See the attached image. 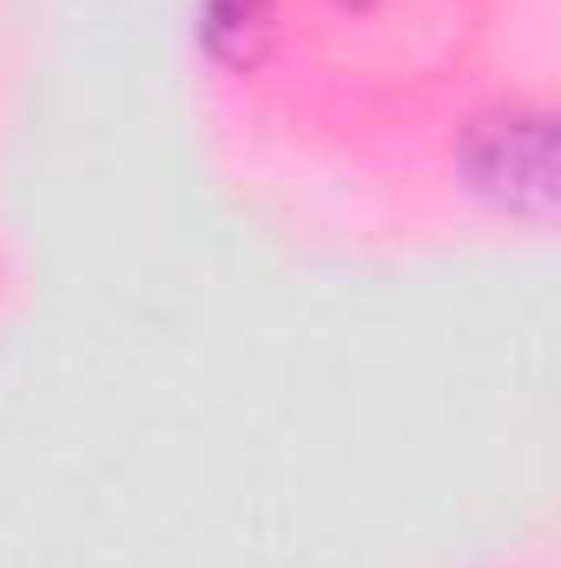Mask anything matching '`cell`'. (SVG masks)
Instances as JSON below:
<instances>
[{
	"label": "cell",
	"mask_w": 561,
	"mask_h": 568,
	"mask_svg": "<svg viewBox=\"0 0 561 568\" xmlns=\"http://www.w3.org/2000/svg\"><path fill=\"white\" fill-rule=\"evenodd\" d=\"M278 33V0H205V20H198V40L218 67L232 73H252L265 60Z\"/></svg>",
	"instance_id": "7a4b0ae2"
},
{
	"label": "cell",
	"mask_w": 561,
	"mask_h": 568,
	"mask_svg": "<svg viewBox=\"0 0 561 568\" xmlns=\"http://www.w3.org/2000/svg\"><path fill=\"white\" fill-rule=\"evenodd\" d=\"M469 192L502 205L509 219H549L555 212V113L549 106H502L476 120L456 152Z\"/></svg>",
	"instance_id": "6da1fadb"
}]
</instances>
